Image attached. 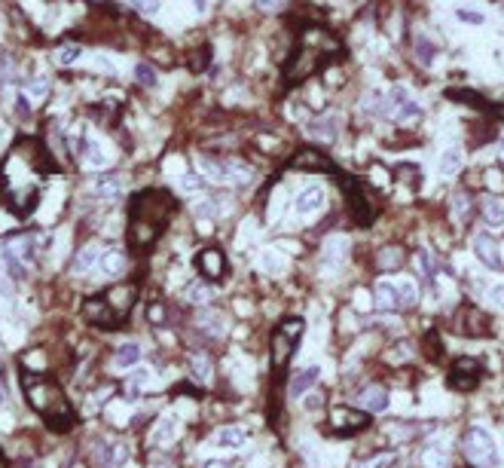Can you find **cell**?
Listing matches in <instances>:
<instances>
[{"label": "cell", "instance_id": "obj_33", "mask_svg": "<svg viewBox=\"0 0 504 468\" xmlns=\"http://www.w3.org/2000/svg\"><path fill=\"white\" fill-rule=\"evenodd\" d=\"M135 74H138V83H141V86H156V71H153L150 65H138Z\"/></svg>", "mask_w": 504, "mask_h": 468}, {"label": "cell", "instance_id": "obj_50", "mask_svg": "<svg viewBox=\"0 0 504 468\" xmlns=\"http://www.w3.org/2000/svg\"><path fill=\"white\" fill-rule=\"evenodd\" d=\"M0 404H3V389H0Z\"/></svg>", "mask_w": 504, "mask_h": 468}, {"label": "cell", "instance_id": "obj_46", "mask_svg": "<svg viewBox=\"0 0 504 468\" xmlns=\"http://www.w3.org/2000/svg\"><path fill=\"white\" fill-rule=\"evenodd\" d=\"M355 303H358L361 309H367V294H361V291H358V294H355Z\"/></svg>", "mask_w": 504, "mask_h": 468}, {"label": "cell", "instance_id": "obj_38", "mask_svg": "<svg viewBox=\"0 0 504 468\" xmlns=\"http://www.w3.org/2000/svg\"><path fill=\"white\" fill-rule=\"evenodd\" d=\"M489 300L498 306V309H504V282H495V285L489 288Z\"/></svg>", "mask_w": 504, "mask_h": 468}, {"label": "cell", "instance_id": "obj_30", "mask_svg": "<svg viewBox=\"0 0 504 468\" xmlns=\"http://www.w3.org/2000/svg\"><path fill=\"white\" fill-rule=\"evenodd\" d=\"M67 239H71V233H67V229H58V236H56V248H52V266H58L61 260L67 257Z\"/></svg>", "mask_w": 504, "mask_h": 468}, {"label": "cell", "instance_id": "obj_12", "mask_svg": "<svg viewBox=\"0 0 504 468\" xmlns=\"http://www.w3.org/2000/svg\"><path fill=\"white\" fill-rule=\"evenodd\" d=\"M257 266L266 275H284L288 273V257H284L278 248H263L260 257H257Z\"/></svg>", "mask_w": 504, "mask_h": 468}, {"label": "cell", "instance_id": "obj_19", "mask_svg": "<svg viewBox=\"0 0 504 468\" xmlns=\"http://www.w3.org/2000/svg\"><path fill=\"white\" fill-rule=\"evenodd\" d=\"M122 264H126V260H122V251H104L95 270H101V275H104V279H113V275L122 270Z\"/></svg>", "mask_w": 504, "mask_h": 468}, {"label": "cell", "instance_id": "obj_6", "mask_svg": "<svg viewBox=\"0 0 504 468\" xmlns=\"http://www.w3.org/2000/svg\"><path fill=\"white\" fill-rule=\"evenodd\" d=\"M346 257H348V239L346 236H330V239L324 242V251H321V270L336 273L339 266L346 264Z\"/></svg>", "mask_w": 504, "mask_h": 468}, {"label": "cell", "instance_id": "obj_21", "mask_svg": "<svg viewBox=\"0 0 504 468\" xmlns=\"http://www.w3.org/2000/svg\"><path fill=\"white\" fill-rule=\"evenodd\" d=\"M129 386H131V392H144V389H153V386H159V380L153 377V371H150V367H138V371L129 377Z\"/></svg>", "mask_w": 504, "mask_h": 468}, {"label": "cell", "instance_id": "obj_45", "mask_svg": "<svg viewBox=\"0 0 504 468\" xmlns=\"http://www.w3.org/2000/svg\"><path fill=\"white\" fill-rule=\"evenodd\" d=\"M28 364L31 367H43V355H28Z\"/></svg>", "mask_w": 504, "mask_h": 468}, {"label": "cell", "instance_id": "obj_52", "mask_svg": "<svg viewBox=\"0 0 504 468\" xmlns=\"http://www.w3.org/2000/svg\"><path fill=\"white\" fill-rule=\"evenodd\" d=\"M501 251H504V248H501ZM501 260H504V255H501Z\"/></svg>", "mask_w": 504, "mask_h": 468}, {"label": "cell", "instance_id": "obj_1", "mask_svg": "<svg viewBox=\"0 0 504 468\" xmlns=\"http://www.w3.org/2000/svg\"><path fill=\"white\" fill-rule=\"evenodd\" d=\"M464 453L477 468H501V447L486 426H474L464 435Z\"/></svg>", "mask_w": 504, "mask_h": 468}, {"label": "cell", "instance_id": "obj_14", "mask_svg": "<svg viewBox=\"0 0 504 468\" xmlns=\"http://www.w3.org/2000/svg\"><path fill=\"white\" fill-rule=\"evenodd\" d=\"M309 135L321 138V141H333V138L339 135V120L333 117V113H327V117H321V120H312L309 122Z\"/></svg>", "mask_w": 504, "mask_h": 468}, {"label": "cell", "instance_id": "obj_37", "mask_svg": "<svg viewBox=\"0 0 504 468\" xmlns=\"http://www.w3.org/2000/svg\"><path fill=\"white\" fill-rule=\"evenodd\" d=\"M135 6H138V10H141L144 15H156L159 6H162V0H135Z\"/></svg>", "mask_w": 504, "mask_h": 468}, {"label": "cell", "instance_id": "obj_20", "mask_svg": "<svg viewBox=\"0 0 504 468\" xmlns=\"http://www.w3.org/2000/svg\"><path fill=\"white\" fill-rule=\"evenodd\" d=\"M34 248H37V239L34 236H25V239H15L6 251H10V257L22 260V264H31L34 260Z\"/></svg>", "mask_w": 504, "mask_h": 468}, {"label": "cell", "instance_id": "obj_39", "mask_svg": "<svg viewBox=\"0 0 504 468\" xmlns=\"http://www.w3.org/2000/svg\"><path fill=\"white\" fill-rule=\"evenodd\" d=\"M416 260H418V266H422V273L428 275V279H434V273H437V270H434V260H428V251H418Z\"/></svg>", "mask_w": 504, "mask_h": 468}, {"label": "cell", "instance_id": "obj_51", "mask_svg": "<svg viewBox=\"0 0 504 468\" xmlns=\"http://www.w3.org/2000/svg\"><path fill=\"white\" fill-rule=\"evenodd\" d=\"M501 153H504V138H501Z\"/></svg>", "mask_w": 504, "mask_h": 468}, {"label": "cell", "instance_id": "obj_15", "mask_svg": "<svg viewBox=\"0 0 504 468\" xmlns=\"http://www.w3.org/2000/svg\"><path fill=\"white\" fill-rule=\"evenodd\" d=\"M462 163H464L462 147H446L444 153H440L437 168H440V175H444V178H455V172L462 168Z\"/></svg>", "mask_w": 504, "mask_h": 468}, {"label": "cell", "instance_id": "obj_36", "mask_svg": "<svg viewBox=\"0 0 504 468\" xmlns=\"http://www.w3.org/2000/svg\"><path fill=\"white\" fill-rule=\"evenodd\" d=\"M187 297H190V303H205L208 297H211V288H205V285H193L187 291Z\"/></svg>", "mask_w": 504, "mask_h": 468}, {"label": "cell", "instance_id": "obj_11", "mask_svg": "<svg viewBox=\"0 0 504 468\" xmlns=\"http://www.w3.org/2000/svg\"><path fill=\"white\" fill-rule=\"evenodd\" d=\"M376 306L379 309H385V312H394V309H400L403 300H400V291H398V282H379L376 285Z\"/></svg>", "mask_w": 504, "mask_h": 468}, {"label": "cell", "instance_id": "obj_7", "mask_svg": "<svg viewBox=\"0 0 504 468\" xmlns=\"http://www.w3.org/2000/svg\"><path fill=\"white\" fill-rule=\"evenodd\" d=\"M391 117L398 122H413V120L422 117V107H418L403 89H391Z\"/></svg>", "mask_w": 504, "mask_h": 468}, {"label": "cell", "instance_id": "obj_5", "mask_svg": "<svg viewBox=\"0 0 504 468\" xmlns=\"http://www.w3.org/2000/svg\"><path fill=\"white\" fill-rule=\"evenodd\" d=\"M471 251H474V257L483 266H489V270H498V266L504 264V260H501V248L495 245V239L489 233H474V239H471Z\"/></svg>", "mask_w": 504, "mask_h": 468}, {"label": "cell", "instance_id": "obj_10", "mask_svg": "<svg viewBox=\"0 0 504 468\" xmlns=\"http://www.w3.org/2000/svg\"><path fill=\"white\" fill-rule=\"evenodd\" d=\"M211 444L217 450H229L232 453V450H242L247 444V432L245 428H238V426H227V428H220V432L214 435Z\"/></svg>", "mask_w": 504, "mask_h": 468}, {"label": "cell", "instance_id": "obj_3", "mask_svg": "<svg viewBox=\"0 0 504 468\" xmlns=\"http://www.w3.org/2000/svg\"><path fill=\"white\" fill-rule=\"evenodd\" d=\"M324 205H327V193H324L321 184H309V187H302L297 199H293V211H297V218H315L318 211H324Z\"/></svg>", "mask_w": 504, "mask_h": 468}, {"label": "cell", "instance_id": "obj_47", "mask_svg": "<svg viewBox=\"0 0 504 468\" xmlns=\"http://www.w3.org/2000/svg\"><path fill=\"white\" fill-rule=\"evenodd\" d=\"M459 15H462V19H468V22H483V15H474V13H464V10H462Z\"/></svg>", "mask_w": 504, "mask_h": 468}, {"label": "cell", "instance_id": "obj_17", "mask_svg": "<svg viewBox=\"0 0 504 468\" xmlns=\"http://www.w3.org/2000/svg\"><path fill=\"white\" fill-rule=\"evenodd\" d=\"M101 255H104V251H101V245H86V248L80 251V255L74 257V273H89L92 266H98V260H101Z\"/></svg>", "mask_w": 504, "mask_h": 468}, {"label": "cell", "instance_id": "obj_41", "mask_svg": "<svg viewBox=\"0 0 504 468\" xmlns=\"http://www.w3.org/2000/svg\"><path fill=\"white\" fill-rule=\"evenodd\" d=\"M15 104H19V107H15V111H19V117H28V113H31V98L28 95H19V98H15Z\"/></svg>", "mask_w": 504, "mask_h": 468}, {"label": "cell", "instance_id": "obj_8", "mask_svg": "<svg viewBox=\"0 0 504 468\" xmlns=\"http://www.w3.org/2000/svg\"><path fill=\"white\" fill-rule=\"evenodd\" d=\"M318 377H321V367L318 364H309V367H302V371H297L291 380V398H306L315 389Z\"/></svg>", "mask_w": 504, "mask_h": 468}, {"label": "cell", "instance_id": "obj_35", "mask_svg": "<svg viewBox=\"0 0 504 468\" xmlns=\"http://www.w3.org/2000/svg\"><path fill=\"white\" fill-rule=\"evenodd\" d=\"M46 89H49V86H46L43 76H34V80L28 83V98H43V95H46Z\"/></svg>", "mask_w": 504, "mask_h": 468}, {"label": "cell", "instance_id": "obj_27", "mask_svg": "<svg viewBox=\"0 0 504 468\" xmlns=\"http://www.w3.org/2000/svg\"><path fill=\"white\" fill-rule=\"evenodd\" d=\"M107 417H111L113 426H126L131 419V408H129V404H122V401H113L111 408H107Z\"/></svg>", "mask_w": 504, "mask_h": 468}, {"label": "cell", "instance_id": "obj_9", "mask_svg": "<svg viewBox=\"0 0 504 468\" xmlns=\"http://www.w3.org/2000/svg\"><path fill=\"white\" fill-rule=\"evenodd\" d=\"M358 404H361L364 410L382 413V410L391 408V395H389V389H382V386H367V389H364V392L358 395Z\"/></svg>", "mask_w": 504, "mask_h": 468}, {"label": "cell", "instance_id": "obj_28", "mask_svg": "<svg viewBox=\"0 0 504 468\" xmlns=\"http://www.w3.org/2000/svg\"><path fill=\"white\" fill-rule=\"evenodd\" d=\"M3 340H6V346H10V349H15L22 340H25V325L6 321V325H3Z\"/></svg>", "mask_w": 504, "mask_h": 468}, {"label": "cell", "instance_id": "obj_32", "mask_svg": "<svg viewBox=\"0 0 504 468\" xmlns=\"http://www.w3.org/2000/svg\"><path fill=\"white\" fill-rule=\"evenodd\" d=\"M177 187H181L184 193H199V190H202V178H199V175H187V172H184L181 181H177Z\"/></svg>", "mask_w": 504, "mask_h": 468}, {"label": "cell", "instance_id": "obj_48", "mask_svg": "<svg viewBox=\"0 0 504 468\" xmlns=\"http://www.w3.org/2000/svg\"><path fill=\"white\" fill-rule=\"evenodd\" d=\"M193 6H196V13H205L208 10V0H193Z\"/></svg>", "mask_w": 504, "mask_h": 468}, {"label": "cell", "instance_id": "obj_40", "mask_svg": "<svg viewBox=\"0 0 504 468\" xmlns=\"http://www.w3.org/2000/svg\"><path fill=\"white\" fill-rule=\"evenodd\" d=\"M379 264H382V266H398L400 264V251L398 248H389L385 255H379Z\"/></svg>", "mask_w": 504, "mask_h": 468}, {"label": "cell", "instance_id": "obj_16", "mask_svg": "<svg viewBox=\"0 0 504 468\" xmlns=\"http://www.w3.org/2000/svg\"><path fill=\"white\" fill-rule=\"evenodd\" d=\"M113 163V153L107 144H101V141H92L89 147H86V166L89 168H107Z\"/></svg>", "mask_w": 504, "mask_h": 468}, {"label": "cell", "instance_id": "obj_31", "mask_svg": "<svg viewBox=\"0 0 504 468\" xmlns=\"http://www.w3.org/2000/svg\"><path fill=\"white\" fill-rule=\"evenodd\" d=\"M398 291H400L403 306H413V303L418 300V288H416L413 279H400V282H398Z\"/></svg>", "mask_w": 504, "mask_h": 468}, {"label": "cell", "instance_id": "obj_26", "mask_svg": "<svg viewBox=\"0 0 504 468\" xmlns=\"http://www.w3.org/2000/svg\"><path fill=\"white\" fill-rule=\"evenodd\" d=\"M333 419H343V423H336V426H343V428H361L367 419L361 417V413H355V410H346V408H336L333 410Z\"/></svg>", "mask_w": 504, "mask_h": 468}, {"label": "cell", "instance_id": "obj_43", "mask_svg": "<svg viewBox=\"0 0 504 468\" xmlns=\"http://www.w3.org/2000/svg\"><path fill=\"white\" fill-rule=\"evenodd\" d=\"M205 270H208V273H217V270H220V257H217L214 251H211V255H205Z\"/></svg>", "mask_w": 504, "mask_h": 468}, {"label": "cell", "instance_id": "obj_42", "mask_svg": "<svg viewBox=\"0 0 504 468\" xmlns=\"http://www.w3.org/2000/svg\"><path fill=\"white\" fill-rule=\"evenodd\" d=\"M165 172H168V175H177V178H181V175H184V163H181L177 156L168 159V163H165Z\"/></svg>", "mask_w": 504, "mask_h": 468}, {"label": "cell", "instance_id": "obj_34", "mask_svg": "<svg viewBox=\"0 0 504 468\" xmlns=\"http://www.w3.org/2000/svg\"><path fill=\"white\" fill-rule=\"evenodd\" d=\"M394 465V456L385 453V456H373L367 459V462H358V468H391Z\"/></svg>", "mask_w": 504, "mask_h": 468}, {"label": "cell", "instance_id": "obj_44", "mask_svg": "<svg viewBox=\"0 0 504 468\" xmlns=\"http://www.w3.org/2000/svg\"><path fill=\"white\" fill-rule=\"evenodd\" d=\"M13 227V218H6V214H0V233H3V229H10Z\"/></svg>", "mask_w": 504, "mask_h": 468}, {"label": "cell", "instance_id": "obj_2", "mask_svg": "<svg viewBox=\"0 0 504 468\" xmlns=\"http://www.w3.org/2000/svg\"><path fill=\"white\" fill-rule=\"evenodd\" d=\"M199 172L217 184H247L251 181V168L236 163V159H211L199 156Z\"/></svg>", "mask_w": 504, "mask_h": 468}, {"label": "cell", "instance_id": "obj_13", "mask_svg": "<svg viewBox=\"0 0 504 468\" xmlns=\"http://www.w3.org/2000/svg\"><path fill=\"white\" fill-rule=\"evenodd\" d=\"M138 362H141V343L126 340V343H120V346H116V352H113V367H116V371L135 367Z\"/></svg>", "mask_w": 504, "mask_h": 468}, {"label": "cell", "instance_id": "obj_24", "mask_svg": "<svg viewBox=\"0 0 504 468\" xmlns=\"http://www.w3.org/2000/svg\"><path fill=\"white\" fill-rule=\"evenodd\" d=\"M92 190L104 199H113V196L122 193V181L120 178H95L92 181Z\"/></svg>", "mask_w": 504, "mask_h": 468}, {"label": "cell", "instance_id": "obj_4", "mask_svg": "<svg viewBox=\"0 0 504 468\" xmlns=\"http://www.w3.org/2000/svg\"><path fill=\"white\" fill-rule=\"evenodd\" d=\"M177 435H181V413L168 410V413H162V417L156 419V426H153L150 444L153 447H165V444H172Z\"/></svg>", "mask_w": 504, "mask_h": 468}, {"label": "cell", "instance_id": "obj_29", "mask_svg": "<svg viewBox=\"0 0 504 468\" xmlns=\"http://www.w3.org/2000/svg\"><path fill=\"white\" fill-rule=\"evenodd\" d=\"M83 56V46H76V43H67V46H61L58 49V56H56V61L61 67H67V65H74L76 58Z\"/></svg>", "mask_w": 504, "mask_h": 468}, {"label": "cell", "instance_id": "obj_49", "mask_svg": "<svg viewBox=\"0 0 504 468\" xmlns=\"http://www.w3.org/2000/svg\"><path fill=\"white\" fill-rule=\"evenodd\" d=\"M205 468H227V462H208Z\"/></svg>", "mask_w": 504, "mask_h": 468}, {"label": "cell", "instance_id": "obj_23", "mask_svg": "<svg viewBox=\"0 0 504 468\" xmlns=\"http://www.w3.org/2000/svg\"><path fill=\"white\" fill-rule=\"evenodd\" d=\"M416 58L422 61L425 67H431L434 61H437V46H434L425 34H418V37H416Z\"/></svg>", "mask_w": 504, "mask_h": 468}, {"label": "cell", "instance_id": "obj_25", "mask_svg": "<svg viewBox=\"0 0 504 468\" xmlns=\"http://www.w3.org/2000/svg\"><path fill=\"white\" fill-rule=\"evenodd\" d=\"M190 371H193V377H196L199 382H205V386L211 382V362H208L205 355H196V358H193V362H190Z\"/></svg>", "mask_w": 504, "mask_h": 468}, {"label": "cell", "instance_id": "obj_18", "mask_svg": "<svg viewBox=\"0 0 504 468\" xmlns=\"http://www.w3.org/2000/svg\"><path fill=\"white\" fill-rule=\"evenodd\" d=\"M422 462L428 465V468H446V462H449V450H446V444H440V441L428 444V447H425Z\"/></svg>", "mask_w": 504, "mask_h": 468}, {"label": "cell", "instance_id": "obj_22", "mask_svg": "<svg viewBox=\"0 0 504 468\" xmlns=\"http://www.w3.org/2000/svg\"><path fill=\"white\" fill-rule=\"evenodd\" d=\"M483 214H486V220L489 224H504V199L501 196H486L483 199Z\"/></svg>", "mask_w": 504, "mask_h": 468}]
</instances>
